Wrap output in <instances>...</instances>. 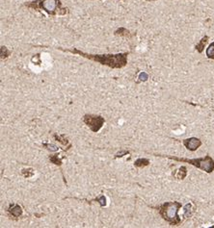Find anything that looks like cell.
Returning a JSON list of instances; mask_svg holds the SVG:
<instances>
[{
	"mask_svg": "<svg viewBox=\"0 0 214 228\" xmlns=\"http://www.w3.org/2000/svg\"><path fill=\"white\" fill-rule=\"evenodd\" d=\"M62 51H67L72 54H78L86 59L97 62L102 65H106L111 68H122L126 66L127 64V56L128 53H118V54H89L85 53L79 49H64L62 47H57Z\"/></svg>",
	"mask_w": 214,
	"mask_h": 228,
	"instance_id": "1",
	"label": "cell"
},
{
	"mask_svg": "<svg viewBox=\"0 0 214 228\" xmlns=\"http://www.w3.org/2000/svg\"><path fill=\"white\" fill-rule=\"evenodd\" d=\"M157 209L161 218L169 222L170 225H177L181 223L182 220L178 216V210L182 208V203L174 201V202H165L157 207H152Z\"/></svg>",
	"mask_w": 214,
	"mask_h": 228,
	"instance_id": "2",
	"label": "cell"
},
{
	"mask_svg": "<svg viewBox=\"0 0 214 228\" xmlns=\"http://www.w3.org/2000/svg\"><path fill=\"white\" fill-rule=\"evenodd\" d=\"M25 6L35 10H42L50 16L66 15L67 13V10L62 7L60 0H35L25 3Z\"/></svg>",
	"mask_w": 214,
	"mask_h": 228,
	"instance_id": "3",
	"label": "cell"
},
{
	"mask_svg": "<svg viewBox=\"0 0 214 228\" xmlns=\"http://www.w3.org/2000/svg\"><path fill=\"white\" fill-rule=\"evenodd\" d=\"M154 156L157 157H165L168 159H172V160L175 161H178V162H183V163H187L192 165L204 172H207V173H211L214 170V160L210 157V156H206L204 158H195V159H185V158H178L176 156H170V155H161V154H153Z\"/></svg>",
	"mask_w": 214,
	"mask_h": 228,
	"instance_id": "4",
	"label": "cell"
},
{
	"mask_svg": "<svg viewBox=\"0 0 214 228\" xmlns=\"http://www.w3.org/2000/svg\"><path fill=\"white\" fill-rule=\"evenodd\" d=\"M83 122L87 125V126L91 129V131L97 133L98 132L101 128H102L103 124L105 122L104 118L101 116H97V115H85L83 117Z\"/></svg>",
	"mask_w": 214,
	"mask_h": 228,
	"instance_id": "5",
	"label": "cell"
},
{
	"mask_svg": "<svg viewBox=\"0 0 214 228\" xmlns=\"http://www.w3.org/2000/svg\"><path fill=\"white\" fill-rule=\"evenodd\" d=\"M183 144L184 146L187 148L188 150L190 151H196L198 148L202 145V142L200 139L195 138V137H192V138H189L183 141Z\"/></svg>",
	"mask_w": 214,
	"mask_h": 228,
	"instance_id": "6",
	"label": "cell"
},
{
	"mask_svg": "<svg viewBox=\"0 0 214 228\" xmlns=\"http://www.w3.org/2000/svg\"><path fill=\"white\" fill-rule=\"evenodd\" d=\"M8 212L15 218H18L22 215V209L18 204H11L8 208Z\"/></svg>",
	"mask_w": 214,
	"mask_h": 228,
	"instance_id": "7",
	"label": "cell"
},
{
	"mask_svg": "<svg viewBox=\"0 0 214 228\" xmlns=\"http://www.w3.org/2000/svg\"><path fill=\"white\" fill-rule=\"evenodd\" d=\"M187 174V169L185 167H179L176 173H173V175L177 178V179H184L185 176Z\"/></svg>",
	"mask_w": 214,
	"mask_h": 228,
	"instance_id": "8",
	"label": "cell"
},
{
	"mask_svg": "<svg viewBox=\"0 0 214 228\" xmlns=\"http://www.w3.org/2000/svg\"><path fill=\"white\" fill-rule=\"evenodd\" d=\"M149 164H150V161L146 158H139L134 162V166L136 167H145L149 166Z\"/></svg>",
	"mask_w": 214,
	"mask_h": 228,
	"instance_id": "9",
	"label": "cell"
},
{
	"mask_svg": "<svg viewBox=\"0 0 214 228\" xmlns=\"http://www.w3.org/2000/svg\"><path fill=\"white\" fill-rule=\"evenodd\" d=\"M115 35L117 36H122V37H126V38H130L132 35L130 34V32L128 30H127L126 28H120L115 32Z\"/></svg>",
	"mask_w": 214,
	"mask_h": 228,
	"instance_id": "10",
	"label": "cell"
},
{
	"mask_svg": "<svg viewBox=\"0 0 214 228\" xmlns=\"http://www.w3.org/2000/svg\"><path fill=\"white\" fill-rule=\"evenodd\" d=\"M207 40H208V37L206 36V37H204V38H202V39L201 40V41H200L199 44L196 45V49H197L200 53L202 52V50H204V48H205V46H206V44H207Z\"/></svg>",
	"mask_w": 214,
	"mask_h": 228,
	"instance_id": "11",
	"label": "cell"
},
{
	"mask_svg": "<svg viewBox=\"0 0 214 228\" xmlns=\"http://www.w3.org/2000/svg\"><path fill=\"white\" fill-rule=\"evenodd\" d=\"M49 160H50L51 163H53V164L56 165V166H61V165H62V160L58 157V154L50 155V156H49Z\"/></svg>",
	"mask_w": 214,
	"mask_h": 228,
	"instance_id": "12",
	"label": "cell"
},
{
	"mask_svg": "<svg viewBox=\"0 0 214 228\" xmlns=\"http://www.w3.org/2000/svg\"><path fill=\"white\" fill-rule=\"evenodd\" d=\"M207 58L214 60V41L209 44V46L207 49Z\"/></svg>",
	"mask_w": 214,
	"mask_h": 228,
	"instance_id": "13",
	"label": "cell"
},
{
	"mask_svg": "<svg viewBox=\"0 0 214 228\" xmlns=\"http://www.w3.org/2000/svg\"><path fill=\"white\" fill-rule=\"evenodd\" d=\"M95 200H96V201H97V202L100 204V206H101V207H104V206H106V198H105V196H100L99 197L96 198Z\"/></svg>",
	"mask_w": 214,
	"mask_h": 228,
	"instance_id": "14",
	"label": "cell"
},
{
	"mask_svg": "<svg viewBox=\"0 0 214 228\" xmlns=\"http://www.w3.org/2000/svg\"><path fill=\"white\" fill-rule=\"evenodd\" d=\"M10 54H11V52L5 46L1 47V59H6L8 56H10Z\"/></svg>",
	"mask_w": 214,
	"mask_h": 228,
	"instance_id": "15",
	"label": "cell"
},
{
	"mask_svg": "<svg viewBox=\"0 0 214 228\" xmlns=\"http://www.w3.org/2000/svg\"><path fill=\"white\" fill-rule=\"evenodd\" d=\"M32 170V168H27V169H22L21 170V173H22V175H23L24 177H31V176H33L34 175V172H30L29 173V172H31Z\"/></svg>",
	"mask_w": 214,
	"mask_h": 228,
	"instance_id": "16",
	"label": "cell"
},
{
	"mask_svg": "<svg viewBox=\"0 0 214 228\" xmlns=\"http://www.w3.org/2000/svg\"><path fill=\"white\" fill-rule=\"evenodd\" d=\"M63 136L64 135H62V136H57V135H54V138L56 139V140H58V142H60L61 143H63L64 145H67V144H69V142L67 141V139L66 140H63L62 138H63Z\"/></svg>",
	"mask_w": 214,
	"mask_h": 228,
	"instance_id": "17",
	"label": "cell"
},
{
	"mask_svg": "<svg viewBox=\"0 0 214 228\" xmlns=\"http://www.w3.org/2000/svg\"><path fill=\"white\" fill-rule=\"evenodd\" d=\"M44 147H47V149L50 150V151H56V150H58V147L57 146H55L53 144H49V143H43L42 144Z\"/></svg>",
	"mask_w": 214,
	"mask_h": 228,
	"instance_id": "18",
	"label": "cell"
},
{
	"mask_svg": "<svg viewBox=\"0 0 214 228\" xmlns=\"http://www.w3.org/2000/svg\"><path fill=\"white\" fill-rule=\"evenodd\" d=\"M149 79V75L146 73V72H141L140 75H139V81L140 82H145L147 81Z\"/></svg>",
	"mask_w": 214,
	"mask_h": 228,
	"instance_id": "19",
	"label": "cell"
},
{
	"mask_svg": "<svg viewBox=\"0 0 214 228\" xmlns=\"http://www.w3.org/2000/svg\"><path fill=\"white\" fill-rule=\"evenodd\" d=\"M127 154H129V152L127 151V150H125V151H121V152H119L118 154H116L115 158H121V157H122L123 155H127Z\"/></svg>",
	"mask_w": 214,
	"mask_h": 228,
	"instance_id": "20",
	"label": "cell"
},
{
	"mask_svg": "<svg viewBox=\"0 0 214 228\" xmlns=\"http://www.w3.org/2000/svg\"><path fill=\"white\" fill-rule=\"evenodd\" d=\"M147 1H154V0H147Z\"/></svg>",
	"mask_w": 214,
	"mask_h": 228,
	"instance_id": "21",
	"label": "cell"
}]
</instances>
